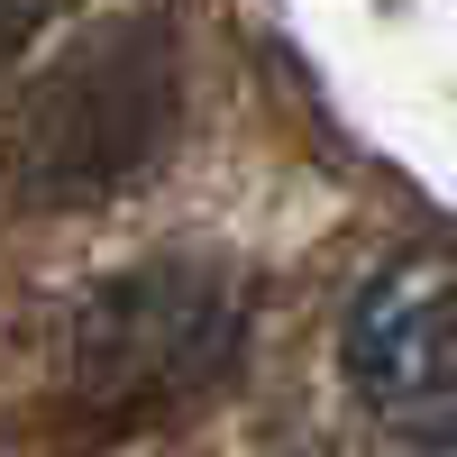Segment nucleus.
Wrapping results in <instances>:
<instances>
[{"instance_id": "1", "label": "nucleus", "mask_w": 457, "mask_h": 457, "mask_svg": "<svg viewBox=\"0 0 457 457\" xmlns=\"http://www.w3.org/2000/svg\"><path fill=\"white\" fill-rule=\"evenodd\" d=\"M183 120V55L165 19H101L73 37L55 73H37L19 120H10V165L37 202H101L156 174Z\"/></svg>"}, {"instance_id": "2", "label": "nucleus", "mask_w": 457, "mask_h": 457, "mask_svg": "<svg viewBox=\"0 0 457 457\" xmlns=\"http://www.w3.org/2000/svg\"><path fill=\"white\" fill-rule=\"evenodd\" d=\"M238 348V302L202 265H137L110 275L73 312V394L101 411H156L202 394Z\"/></svg>"}, {"instance_id": "3", "label": "nucleus", "mask_w": 457, "mask_h": 457, "mask_svg": "<svg viewBox=\"0 0 457 457\" xmlns=\"http://www.w3.org/2000/svg\"><path fill=\"white\" fill-rule=\"evenodd\" d=\"M348 385L411 448H457V265L375 275L348 320Z\"/></svg>"}, {"instance_id": "4", "label": "nucleus", "mask_w": 457, "mask_h": 457, "mask_svg": "<svg viewBox=\"0 0 457 457\" xmlns=\"http://www.w3.org/2000/svg\"><path fill=\"white\" fill-rule=\"evenodd\" d=\"M28 19H37V10H28V0H0V55H10V46H19V37H28Z\"/></svg>"}]
</instances>
